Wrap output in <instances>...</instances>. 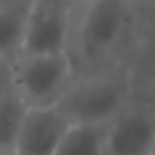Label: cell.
Listing matches in <instances>:
<instances>
[{"label":"cell","instance_id":"cell-1","mask_svg":"<svg viewBox=\"0 0 155 155\" xmlns=\"http://www.w3.org/2000/svg\"><path fill=\"white\" fill-rule=\"evenodd\" d=\"M137 0H89L73 12L68 55L75 73L123 66L137 30Z\"/></svg>","mask_w":155,"mask_h":155},{"label":"cell","instance_id":"cell-2","mask_svg":"<svg viewBox=\"0 0 155 155\" xmlns=\"http://www.w3.org/2000/svg\"><path fill=\"white\" fill-rule=\"evenodd\" d=\"M130 101H135V82L130 71L123 66H112L75 73L55 105L71 123L105 126Z\"/></svg>","mask_w":155,"mask_h":155},{"label":"cell","instance_id":"cell-3","mask_svg":"<svg viewBox=\"0 0 155 155\" xmlns=\"http://www.w3.org/2000/svg\"><path fill=\"white\" fill-rule=\"evenodd\" d=\"M73 78L75 66L68 50L21 55L14 59V91L28 107L55 105Z\"/></svg>","mask_w":155,"mask_h":155},{"label":"cell","instance_id":"cell-4","mask_svg":"<svg viewBox=\"0 0 155 155\" xmlns=\"http://www.w3.org/2000/svg\"><path fill=\"white\" fill-rule=\"evenodd\" d=\"M73 12L68 0H30L21 55L68 50Z\"/></svg>","mask_w":155,"mask_h":155},{"label":"cell","instance_id":"cell-5","mask_svg":"<svg viewBox=\"0 0 155 155\" xmlns=\"http://www.w3.org/2000/svg\"><path fill=\"white\" fill-rule=\"evenodd\" d=\"M155 114L144 101H130L110 123L103 126L105 155H153Z\"/></svg>","mask_w":155,"mask_h":155},{"label":"cell","instance_id":"cell-6","mask_svg":"<svg viewBox=\"0 0 155 155\" xmlns=\"http://www.w3.org/2000/svg\"><path fill=\"white\" fill-rule=\"evenodd\" d=\"M71 121L57 105H34L25 110L16 137V155H53Z\"/></svg>","mask_w":155,"mask_h":155},{"label":"cell","instance_id":"cell-7","mask_svg":"<svg viewBox=\"0 0 155 155\" xmlns=\"http://www.w3.org/2000/svg\"><path fill=\"white\" fill-rule=\"evenodd\" d=\"M30 0H0V57L14 62L23 48Z\"/></svg>","mask_w":155,"mask_h":155},{"label":"cell","instance_id":"cell-8","mask_svg":"<svg viewBox=\"0 0 155 155\" xmlns=\"http://www.w3.org/2000/svg\"><path fill=\"white\" fill-rule=\"evenodd\" d=\"M53 155H105L103 153V126L71 123Z\"/></svg>","mask_w":155,"mask_h":155},{"label":"cell","instance_id":"cell-9","mask_svg":"<svg viewBox=\"0 0 155 155\" xmlns=\"http://www.w3.org/2000/svg\"><path fill=\"white\" fill-rule=\"evenodd\" d=\"M25 110L28 105L16 91H12L9 96L0 101V153H14Z\"/></svg>","mask_w":155,"mask_h":155},{"label":"cell","instance_id":"cell-10","mask_svg":"<svg viewBox=\"0 0 155 155\" xmlns=\"http://www.w3.org/2000/svg\"><path fill=\"white\" fill-rule=\"evenodd\" d=\"M14 91V62L0 57V101Z\"/></svg>","mask_w":155,"mask_h":155},{"label":"cell","instance_id":"cell-11","mask_svg":"<svg viewBox=\"0 0 155 155\" xmlns=\"http://www.w3.org/2000/svg\"><path fill=\"white\" fill-rule=\"evenodd\" d=\"M89 0H68V5L73 7V9H78V7H82V5H87Z\"/></svg>","mask_w":155,"mask_h":155},{"label":"cell","instance_id":"cell-12","mask_svg":"<svg viewBox=\"0 0 155 155\" xmlns=\"http://www.w3.org/2000/svg\"><path fill=\"white\" fill-rule=\"evenodd\" d=\"M0 155H16V153H0Z\"/></svg>","mask_w":155,"mask_h":155}]
</instances>
